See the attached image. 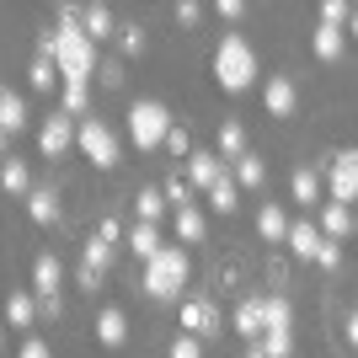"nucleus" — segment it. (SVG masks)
I'll return each instance as SVG.
<instances>
[{"label":"nucleus","mask_w":358,"mask_h":358,"mask_svg":"<svg viewBox=\"0 0 358 358\" xmlns=\"http://www.w3.org/2000/svg\"><path fill=\"white\" fill-rule=\"evenodd\" d=\"M214 80H220L230 96H241V91L257 86V54L252 43L241 38V32H224L220 48H214Z\"/></svg>","instance_id":"f257e3e1"},{"label":"nucleus","mask_w":358,"mask_h":358,"mask_svg":"<svg viewBox=\"0 0 358 358\" xmlns=\"http://www.w3.org/2000/svg\"><path fill=\"white\" fill-rule=\"evenodd\" d=\"M187 273H193V262H187V246H161V252L145 262V294L150 299H182V284H187Z\"/></svg>","instance_id":"f03ea898"},{"label":"nucleus","mask_w":358,"mask_h":358,"mask_svg":"<svg viewBox=\"0 0 358 358\" xmlns=\"http://www.w3.org/2000/svg\"><path fill=\"white\" fill-rule=\"evenodd\" d=\"M166 134H171V113H166V102L139 96V102L129 107V139H134L139 150H155V145H166Z\"/></svg>","instance_id":"7ed1b4c3"},{"label":"nucleus","mask_w":358,"mask_h":358,"mask_svg":"<svg viewBox=\"0 0 358 358\" xmlns=\"http://www.w3.org/2000/svg\"><path fill=\"white\" fill-rule=\"evenodd\" d=\"M75 145L86 150V161L96 166V171H113V166H118V134H113V123H102V118L75 123Z\"/></svg>","instance_id":"20e7f679"},{"label":"nucleus","mask_w":358,"mask_h":358,"mask_svg":"<svg viewBox=\"0 0 358 358\" xmlns=\"http://www.w3.org/2000/svg\"><path fill=\"white\" fill-rule=\"evenodd\" d=\"M59 278H64V268H59V257H54V252H43L38 262H32V299H38V310H43V315H59L64 310Z\"/></svg>","instance_id":"39448f33"},{"label":"nucleus","mask_w":358,"mask_h":358,"mask_svg":"<svg viewBox=\"0 0 358 358\" xmlns=\"http://www.w3.org/2000/svg\"><path fill=\"white\" fill-rule=\"evenodd\" d=\"M327 193H331V203H343V209L358 203V150H331Z\"/></svg>","instance_id":"423d86ee"},{"label":"nucleus","mask_w":358,"mask_h":358,"mask_svg":"<svg viewBox=\"0 0 358 358\" xmlns=\"http://www.w3.org/2000/svg\"><path fill=\"white\" fill-rule=\"evenodd\" d=\"M182 331L187 337H220L224 331V321H220V305L214 299H203V294H193V299H182Z\"/></svg>","instance_id":"0eeeda50"},{"label":"nucleus","mask_w":358,"mask_h":358,"mask_svg":"<svg viewBox=\"0 0 358 358\" xmlns=\"http://www.w3.org/2000/svg\"><path fill=\"white\" fill-rule=\"evenodd\" d=\"M230 327L246 343H262V331H268V294H246L236 305V315H230Z\"/></svg>","instance_id":"6e6552de"},{"label":"nucleus","mask_w":358,"mask_h":358,"mask_svg":"<svg viewBox=\"0 0 358 358\" xmlns=\"http://www.w3.org/2000/svg\"><path fill=\"white\" fill-rule=\"evenodd\" d=\"M70 145H75V118H64V113H48L43 129H38V150L54 161V155H64Z\"/></svg>","instance_id":"1a4fd4ad"},{"label":"nucleus","mask_w":358,"mask_h":358,"mask_svg":"<svg viewBox=\"0 0 358 358\" xmlns=\"http://www.w3.org/2000/svg\"><path fill=\"white\" fill-rule=\"evenodd\" d=\"M220 177H224L220 150H193V155H187V187H203V193H209Z\"/></svg>","instance_id":"9d476101"},{"label":"nucleus","mask_w":358,"mask_h":358,"mask_svg":"<svg viewBox=\"0 0 358 358\" xmlns=\"http://www.w3.org/2000/svg\"><path fill=\"white\" fill-rule=\"evenodd\" d=\"M299 102V86L289 80V75H268V86H262V107H268L273 118H289Z\"/></svg>","instance_id":"9b49d317"},{"label":"nucleus","mask_w":358,"mask_h":358,"mask_svg":"<svg viewBox=\"0 0 358 358\" xmlns=\"http://www.w3.org/2000/svg\"><path fill=\"white\" fill-rule=\"evenodd\" d=\"M284 241H289V252H294L299 262H315V257H321V246H327V236H321L310 220H305V224H289Z\"/></svg>","instance_id":"f8f14e48"},{"label":"nucleus","mask_w":358,"mask_h":358,"mask_svg":"<svg viewBox=\"0 0 358 358\" xmlns=\"http://www.w3.org/2000/svg\"><path fill=\"white\" fill-rule=\"evenodd\" d=\"M315 230H321V236L327 241H348L353 236V209H343V203H321V224H315Z\"/></svg>","instance_id":"ddd939ff"},{"label":"nucleus","mask_w":358,"mask_h":358,"mask_svg":"<svg viewBox=\"0 0 358 358\" xmlns=\"http://www.w3.org/2000/svg\"><path fill=\"white\" fill-rule=\"evenodd\" d=\"M80 27H86L91 43H107V38L118 32V16L107 11V6H86V11H80Z\"/></svg>","instance_id":"4468645a"},{"label":"nucleus","mask_w":358,"mask_h":358,"mask_svg":"<svg viewBox=\"0 0 358 358\" xmlns=\"http://www.w3.org/2000/svg\"><path fill=\"white\" fill-rule=\"evenodd\" d=\"M0 187H6V198H27V193H32V171H27V161L6 155V166H0Z\"/></svg>","instance_id":"2eb2a0df"},{"label":"nucleus","mask_w":358,"mask_h":358,"mask_svg":"<svg viewBox=\"0 0 358 358\" xmlns=\"http://www.w3.org/2000/svg\"><path fill=\"white\" fill-rule=\"evenodd\" d=\"M96 343L102 348H123L129 343V315L123 310H102L96 315Z\"/></svg>","instance_id":"dca6fc26"},{"label":"nucleus","mask_w":358,"mask_h":358,"mask_svg":"<svg viewBox=\"0 0 358 358\" xmlns=\"http://www.w3.org/2000/svg\"><path fill=\"white\" fill-rule=\"evenodd\" d=\"M6 321H11L16 331L32 327V321H38V299H32L27 289H11V294H6Z\"/></svg>","instance_id":"f3484780"},{"label":"nucleus","mask_w":358,"mask_h":358,"mask_svg":"<svg viewBox=\"0 0 358 358\" xmlns=\"http://www.w3.org/2000/svg\"><path fill=\"white\" fill-rule=\"evenodd\" d=\"M27 129V102L16 91H0V134H22Z\"/></svg>","instance_id":"a211bd4d"},{"label":"nucleus","mask_w":358,"mask_h":358,"mask_svg":"<svg viewBox=\"0 0 358 358\" xmlns=\"http://www.w3.org/2000/svg\"><path fill=\"white\" fill-rule=\"evenodd\" d=\"M289 187H294V198L305 209H321V203H327V198H321V177H315L310 166H294V182H289Z\"/></svg>","instance_id":"6ab92c4d"},{"label":"nucleus","mask_w":358,"mask_h":358,"mask_svg":"<svg viewBox=\"0 0 358 358\" xmlns=\"http://www.w3.org/2000/svg\"><path fill=\"white\" fill-rule=\"evenodd\" d=\"M230 177H236V187H252V193H257V187L268 182V161L246 150V155H241V161H236V171H230Z\"/></svg>","instance_id":"aec40b11"},{"label":"nucleus","mask_w":358,"mask_h":358,"mask_svg":"<svg viewBox=\"0 0 358 358\" xmlns=\"http://www.w3.org/2000/svg\"><path fill=\"white\" fill-rule=\"evenodd\" d=\"M310 48H315V59H343V48H348V38H343V27H315L310 32Z\"/></svg>","instance_id":"412c9836"},{"label":"nucleus","mask_w":358,"mask_h":358,"mask_svg":"<svg viewBox=\"0 0 358 358\" xmlns=\"http://www.w3.org/2000/svg\"><path fill=\"white\" fill-rule=\"evenodd\" d=\"M27 214L38 224H59V198H54V187H32L27 193Z\"/></svg>","instance_id":"4be33fe9"},{"label":"nucleus","mask_w":358,"mask_h":358,"mask_svg":"<svg viewBox=\"0 0 358 358\" xmlns=\"http://www.w3.org/2000/svg\"><path fill=\"white\" fill-rule=\"evenodd\" d=\"M257 236L262 241H284L289 236V214L278 209V203H262V209H257Z\"/></svg>","instance_id":"5701e85b"},{"label":"nucleus","mask_w":358,"mask_h":358,"mask_svg":"<svg viewBox=\"0 0 358 358\" xmlns=\"http://www.w3.org/2000/svg\"><path fill=\"white\" fill-rule=\"evenodd\" d=\"M171 220H177V236H182V246H193V241H203V214H198V203H187V209H171Z\"/></svg>","instance_id":"b1692460"},{"label":"nucleus","mask_w":358,"mask_h":358,"mask_svg":"<svg viewBox=\"0 0 358 358\" xmlns=\"http://www.w3.org/2000/svg\"><path fill=\"white\" fill-rule=\"evenodd\" d=\"M209 203H214V214H236V209H241V187H236V177H230V171L209 187Z\"/></svg>","instance_id":"393cba45"},{"label":"nucleus","mask_w":358,"mask_h":358,"mask_svg":"<svg viewBox=\"0 0 358 358\" xmlns=\"http://www.w3.org/2000/svg\"><path fill=\"white\" fill-rule=\"evenodd\" d=\"M129 252H134L139 262H150V257L161 252V230H155V224H134V230H129Z\"/></svg>","instance_id":"a878e982"},{"label":"nucleus","mask_w":358,"mask_h":358,"mask_svg":"<svg viewBox=\"0 0 358 358\" xmlns=\"http://www.w3.org/2000/svg\"><path fill=\"white\" fill-rule=\"evenodd\" d=\"M220 155L224 161H241V155H246V129H241L236 118L220 123Z\"/></svg>","instance_id":"bb28decb"},{"label":"nucleus","mask_w":358,"mask_h":358,"mask_svg":"<svg viewBox=\"0 0 358 358\" xmlns=\"http://www.w3.org/2000/svg\"><path fill=\"white\" fill-rule=\"evenodd\" d=\"M134 209H139V224H155L166 209H171V203H166V193H161V187H139Z\"/></svg>","instance_id":"cd10ccee"},{"label":"nucleus","mask_w":358,"mask_h":358,"mask_svg":"<svg viewBox=\"0 0 358 358\" xmlns=\"http://www.w3.org/2000/svg\"><path fill=\"white\" fill-rule=\"evenodd\" d=\"M113 257H118V246H113V241L91 236V241H86V257H80V262H86V268H96V273H107V268H113Z\"/></svg>","instance_id":"c85d7f7f"},{"label":"nucleus","mask_w":358,"mask_h":358,"mask_svg":"<svg viewBox=\"0 0 358 358\" xmlns=\"http://www.w3.org/2000/svg\"><path fill=\"white\" fill-rule=\"evenodd\" d=\"M27 86H32V91H54V59L32 54V64H27Z\"/></svg>","instance_id":"c756f323"},{"label":"nucleus","mask_w":358,"mask_h":358,"mask_svg":"<svg viewBox=\"0 0 358 358\" xmlns=\"http://www.w3.org/2000/svg\"><path fill=\"white\" fill-rule=\"evenodd\" d=\"M91 107V86H64V96H59V113L64 118H80Z\"/></svg>","instance_id":"7c9ffc66"},{"label":"nucleus","mask_w":358,"mask_h":358,"mask_svg":"<svg viewBox=\"0 0 358 358\" xmlns=\"http://www.w3.org/2000/svg\"><path fill=\"white\" fill-rule=\"evenodd\" d=\"M118 43H123V54H129V59H134V54H145V27H139V22H129V27H118Z\"/></svg>","instance_id":"2f4dec72"},{"label":"nucleus","mask_w":358,"mask_h":358,"mask_svg":"<svg viewBox=\"0 0 358 358\" xmlns=\"http://www.w3.org/2000/svg\"><path fill=\"white\" fill-rule=\"evenodd\" d=\"M348 16H353V6H348V0H321V27H343Z\"/></svg>","instance_id":"473e14b6"},{"label":"nucleus","mask_w":358,"mask_h":358,"mask_svg":"<svg viewBox=\"0 0 358 358\" xmlns=\"http://www.w3.org/2000/svg\"><path fill=\"white\" fill-rule=\"evenodd\" d=\"M161 193H166V203H171V209H187V203H193V187H187L182 177H171Z\"/></svg>","instance_id":"72a5a7b5"},{"label":"nucleus","mask_w":358,"mask_h":358,"mask_svg":"<svg viewBox=\"0 0 358 358\" xmlns=\"http://www.w3.org/2000/svg\"><path fill=\"white\" fill-rule=\"evenodd\" d=\"M171 358H203V343L187 337V331H177V337H171Z\"/></svg>","instance_id":"f704fd0d"},{"label":"nucleus","mask_w":358,"mask_h":358,"mask_svg":"<svg viewBox=\"0 0 358 358\" xmlns=\"http://www.w3.org/2000/svg\"><path fill=\"white\" fill-rule=\"evenodd\" d=\"M96 75H102V86H107V91H118L129 70H123V59H102V64H96Z\"/></svg>","instance_id":"c9c22d12"},{"label":"nucleus","mask_w":358,"mask_h":358,"mask_svg":"<svg viewBox=\"0 0 358 358\" xmlns=\"http://www.w3.org/2000/svg\"><path fill=\"white\" fill-rule=\"evenodd\" d=\"M315 268L337 273V268H343V246H337V241H327V246H321V257H315Z\"/></svg>","instance_id":"e433bc0d"},{"label":"nucleus","mask_w":358,"mask_h":358,"mask_svg":"<svg viewBox=\"0 0 358 358\" xmlns=\"http://www.w3.org/2000/svg\"><path fill=\"white\" fill-rule=\"evenodd\" d=\"M166 150H171V155H193V139H187V129H177V123H171V134H166Z\"/></svg>","instance_id":"4c0bfd02"},{"label":"nucleus","mask_w":358,"mask_h":358,"mask_svg":"<svg viewBox=\"0 0 358 358\" xmlns=\"http://www.w3.org/2000/svg\"><path fill=\"white\" fill-rule=\"evenodd\" d=\"M75 284L86 289V294H96V289H102V273H96V268H86V262H80V273H75Z\"/></svg>","instance_id":"58836bf2"},{"label":"nucleus","mask_w":358,"mask_h":358,"mask_svg":"<svg viewBox=\"0 0 358 358\" xmlns=\"http://www.w3.org/2000/svg\"><path fill=\"white\" fill-rule=\"evenodd\" d=\"M96 236H102V241H113V246H118V241H123V224L113 220V214H107V220H96Z\"/></svg>","instance_id":"ea45409f"},{"label":"nucleus","mask_w":358,"mask_h":358,"mask_svg":"<svg viewBox=\"0 0 358 358\" xmlns=\"http://www.w3.org/2000/svg\"><path fill=\"white\" fill-rule=\"evenodd\" d=\"M198 16H203V6H198V0H182V6H177V22H182V27H193Z\"/></svg>","instance_id":"a19ab883"},{"label":"nucleus","mask_w":358,"mask_h":358,"mask_svg":"<svg viewBox=\"0 0 358 358\" xmlns=\"http://www.w3.org/2000/svg\"><path fill=\"white\" fill-rule=\"evenodd\" d=\"M214 11H220V22H241V16H246V6H241V0H220Z\"/></svg>","instance_id":"79ce46f5"},{"label":"nucleus","mask_w":358,"mask_h":358,"mask_svg":"<svg viewBox=\"0 0 358 358\" xmlns=\"http://www.w3.org/2000/svg\"><path fill=\"white\" fill-rule=\"evenodd\" d=\"M22 358H54V353H48L43 337H27V343H22Z\"/></svg>","instance_id":"37998d69"},{"label":"nucleus","mask_w":358,"mask_h":358,"mask_svg":"<svg viewBox=\"0 0 358 358\" xmlns=\"http://www.w3.org/2000/svg\"><path fill=\"white\" fill-rule=\"evenodd\" d=\"M348 343H353V348H358V310H353V315H348Z\"/></svg>","instance_id":"c03bdc74"},{"label":"nucleus","mask_w":358,"mask_h":358,"mask_svg":"<svg viewBox=\"0 0 358 358\" xmlns=\"http://www.w3.org/2000/svg\"><path fill=\"white\" fill-rule=\"evenodd\" d=\"M246 358H268V348H262V343H252V353H246Z\"/></svg>","instance_id":"a18cd8bd"},{"label":"nucleus","mask_w":358,"mask_h":358,"mask_svg":"<svg viewBox=\"0 0 358 358\" xmlns=\"http://www.w3.org/2000/svg\"><path fill=\"white\" fill-rule=\"evenodd\" d=\"M348 22H353V38H358V6H353V16H348Z\"/></svg>","instance_id":"49530a36"},{"label":"nucleus","mask_w":358,"mask_h":358,"mask_svg":"<svg viewBox=\"0 0 358 358\" xmlns=\"http://www.w3.org/2000/svg\"><path fill=\"white\" fill-rule=\"evenodd\" d=\"M0 150H6V134H0Z\"/></svg>","instance_id":"de8ad7c7"},{"label":"nucleus","mask_w":358,"mask_h":358,"mask_svg":"<svg viewBox=\"0 0 358 358\" xmlns=\"http://www.w3.org/2000/svg\"><path fill=\"white\" fill-rule=\"evenodd\" d=\"M0 343H6V331H0Z\"/></svg>","instance_id":"09e8293b"}]
</instances>
